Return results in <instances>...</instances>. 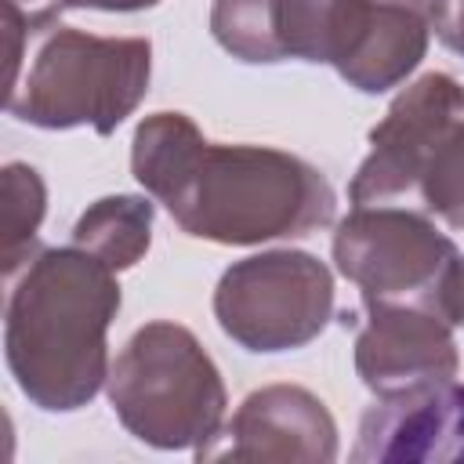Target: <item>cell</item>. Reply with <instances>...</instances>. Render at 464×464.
Masks as SVG:
<instances>
[{
	"mask_svg": "<svg viewBox=\"0 0 464 464\" xmlns=\"http://www.w3.org/2000/svg\"><path fill=\"white\" fill-rule=\"evenodd\" d=\"M130 170L185 236L221 246L297 239L337 214L315 163L272 145L207 141L185 112H152L134 127Z\"/></svg>",
	"mask_w": 464,
	"mask_h": 464,
	"instance_id": "cell-1",
	"label": "cell"
},
{
	"mask_svg": "<svg viewBox=\"0 0 464 464\" xmlns=\"http://www.w3.org/2000/svg\"><path fill=\"white\" fill-rule=\"evenodd\" d=\"M348 457L355 464H464V384L377 399Z\"/></svg>",
	"mask_w": 464,
	"mask_h": 464,
	"instance_id": "cell-11",
	"label": "cell"
},
{
	"mask_svg": "<svg viewBox=\"0 0 464 464\" xmlns=\"http://www.w3.org/2000/svg\"><path fill=\"white\" fill-rule=\"evenodd\" d=\"M428 22L439 44L464 58V0H428Z\"/></svg>",
	"mask_w": 464,
	"mask_h": 464,
	"instance_id": "cell-15",
	"label": "cell"
},
{
	"mask_svg": "<svg viewBox=\"0 0 464 464\" xmlns=\"http://www.w3.org/2000/svg\"><path fill=\"white\" fill-rule=\"evenodd\" d=\"M47 210V185L36 167L7 163L4 167V276L11 279L22 261L40 246L36 228Z\"/></svg>",
	"mask_w": 464,
	"mask_h": 464,
	"instance_id": "cell-13",
	"label": "cell"
},
{
	"mask_svg": "<svg viewBox=\"0 0 464 464\" xmlns=\"http://www.w3.org/2000/svg\"><path fill=\"white\" fill-rule=\"evenodd\" d=\"M439 312H442L453 326H464V254H457V261H453L450 272L442 276V286H439Z\"/></svg>",
	"mask_w": 464,
	"mask_h": 464,
	"instance_id": "cell-16",
	"label": "cell"
},
{
	"mask_svg": "<svg viewBox=\"0 0 464 464\" xmlns=\"http://www.w3.org/2000/svg\"><path fill=\"white\" fill-rule=\"evenodd\" d=\"M428 0H272L276 62L334 65L362 91L399 87L428 54Z\"/></svg>",
	"mask_w": 464,
	"mask_h": 464,
	"instance_id": "cell-5",
	"label": "cell"
},
{
	"mask_svg": "<svg viewBox=\"0 0 464 464\" xmlns=\"http://www.w3.org/2000/svg\"><path fill=\"white\" fill-rule=\"evenodd\" d=\"M120 312V279L94 254L36 246L11 276L4 355L18 392L47 410L72 413L109 381V326Z\"/></svg>",
	"mask_w": 464,
	"mask_h": 464,
	"instance_id": "cell-2",
	"label": "cell"
},
{
	"mask_svg": "<svg viewBox=\"0 0 464 464\" xmlns=\"http://www.w3.org/2000/svg\"><path fill=\"white\" fill-rule=\"evenodd\" d=\"M152 44L145 36H94L54 25L29 72L7 94V112L29 127L112 134L149 94Z\"/></svg>",
	"mask_w": 464,
	"mask_h": 464,
	"instance_id": "cell-4",
	"label": "cell"
},
{
	"mask_svg": "<svg viewBox=\"0 0 464 464\" xmlns=\"http://www.w3.org/2000/svg\"><path fill=\"white\" fill-rule=\"evenodd\" d=\"M160 0H54V7L58 11H69V7H80V11H149V7H156Z\"/></svg>",
	"mask_w": 464,
	"mask_h": 464,
	"instance_id": "cell-18",
	"label": "cell"
},
{
	"mask_svg": "<svg viewBox=\"0 0 464 464\" xmlns=\"http://www.w3.org/2000/svg\"><path fill=\"white\" fill-rule=\"evenodd\" d=\"M417 192L428 214L442 218L450 228H464V120H457L435 149Z\"/></svg>",
	"mask_w": 464,
	"mask_h": 464,
	"instance_id": "cell-14",
	"label": "cell"
},
{
	"mask_svg": "<svg viewBox=\"0 0 464 464\" xmlns=\"http://www.w3.org/2000/svg\"><path fill=\"white\" fill-rule=\"evenodd\" d=\"M460 116L464 87L450 72L417 76L370 130V152L348 185V199L355 207H366L417 192L435 149Z\"/></svg>",
	"mask_w": 464,
	"mask_h": 464,
	"instance_id": "cell-8",
	"label": "cell"
},
{
	"mask_svg": "<svg viewBox=\"0 0 464 464\" xmlns=\"http://www.w3.org/2000/svg\"><path fill=\"white\" fill-rule=\"evenodd\" d=\"M152 218L156 207L145 196H102L94 199L72 225V243L98 261H105L112 272L134 268L152 243Z\"/></svg>",
	"mask_w": 464,
	"mask_h": 464,
	"instance_id": "cell-12",
	"label": "cell"
},
{
	"mask_svg": "<svg viewBox=\"0 0 464 464\" xmlns=\"http://www.w3.org/2000/svg\"><path fill=\"white\" fill-rule=\"evenodd\" d=\"M214 319L225 337L257 355L304 348L334 319V276L308 250L250 254L221 272Z\"/></svg>",
	"mask_w": 464,
	"mask_h": 464,
	"instance_id": "cell-6",
	"label": "cell"
},
{
	"mask_svg": "<svg viewBox=\"0 0 464 464\" xmlns=\"http://www.w3.org/2000/svg\"><path fill=\"white\" fill-rule=\"evenodd\" d=\"M109 406L152 450H199L225 428V381L196 334L152 319L130 334L109 366Z\"/></svg>",
	"mask_w": 464,
	"mask_h": 464,
	"instance_id": "cell-3",
	"label": "cell"
},
{
	"mask_svg": "<svg viewBox=\"0 0 464 464\" xmlns=\"http://www.w3.org/2000/svg\"><path fill=\"white\" fill-rule=\"evenodd\" d=\"M366 319L355 337V373L377 395H406L446 384L460 370L453 323L435 304L362 301Z\"/></svg>",
	"mask_w": 464,
	"mask_h": 464,
	"instance_id": "cell-9",
	"label": "cell"
},
{
	"mask_svg": "<svg viewBox=\"0 0 464 464\" xmlns=\"http://www.w3.org/2000/svg\"><path fill=\"white\" fill-rule=\"evenodd\" d=\"M457 243L431 218L366 203L337 221L334 265L359 286L362 301H417L439 308V286L457 261Z\"/></svg>",
	"mask_w": 464,
	"mask_h": 464,
	"instance_id": "cell-7",
	"label": "cell"
},
{
	"mask_svg": "<svg viewBox=\"0 0 464 464\" xmlns=\"http://www.w3.org/2000/svg\"><path fill=\"white\" fill-rule=\"evenodd\" d=\"M22 14H25V22H29V33L33 36H40V33H51L54 25H58V7H54V0H11Z\"/></svg>",
	"mask_w": 464,
	"mask_h": 464,
	"instance_id": "cell-17",
	"label": "cell"
},
{
	"mask_svg": "<svg viewBox=\"0 0 464 464\" xmlns=\"http://www.w3.org/2000/svg\"><path fill=\"white\" fill-rule=\"evenodd\" d=\"M199 460H334L337 420L326 402L301 384H265L250 392L232 420L196 450Z\"/></svg>",
	"mask_w": 464,
	"mask_h": 464,
	"instance_id": "cell-10",
	"label": "cell"
}]
</instances>
